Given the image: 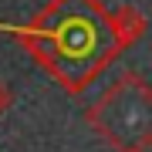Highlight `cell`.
<instances>
[{
    "label": "cell",
    "mask_w": 152,
    "mask_h": 152,
    "mask_svg": "<svg viewBox=\"0 0 152 152\" xmlns=\"http://www.w3.org/2000/svg\"><path fill=\"white\" fill-rule=\"evenodd\" d=\"M41 34L51 41L44 54L68 78V85L85 78L95 68V61H102L112 48V27L88 0H64L41 24Z\"/></svg>",
    "instance_id": "obj_1"
},
{
    "label": "cell",
    "mask_w": 152,
    "mask_h": 152,
    "mask_svg": "<svg viewBox=\"0 0 152 152\" xmlns=\"http://www.w3.org/2000/svg\"><path fill=\"white\" fill-rule=\"evenodd\" d=\"M7 105H10V91H7V85L0 81V112H4Z\"/></svg>",
    "instance_id": "obj_2"
},
{
    "label": "cell",
    "mask_w": 152,
    "mask_h": 152,
    "mask_svg": "<svg viewBox=\"0 0 152 152\" xmlns=\"http://www.w3.org/2000/svg\"><path fill=\"white\" fill-rule=\"evenodd\" d=\"M125 152H145V145H139V149H125Z\"/></svg>",
    "instance_id": "obj_3"
}]
</instances>
